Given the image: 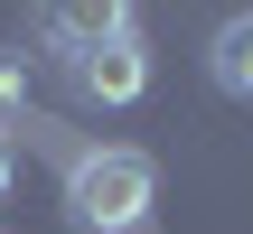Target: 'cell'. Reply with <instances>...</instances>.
<instances>
[{"instance_id":"cell-1","label":"cell","mask_w":253,"mask_h":234,"mask_svg":"<svg viewBox=\"0 0 253 234\" xmlns=\"http://www.w3.org/2000/svg\"><path fill=\"white\" fill-rule=\"evenodd\" d=\"M150 197H160V169H150L141 150H84V159L66 169V216L84 234H141Z\"/></svg>"},{"instance_id":"cell-2","label":"cell","mask_w":253,"mask_h":234,"mask_svg":"<svg viewBox=\"0 0 253 234\" xmlns=\"http://www.w3.org/2000/svg\"><path fill=\"white\" fill-rule=\"evenodd\" d=\"M66 66V94L75 103H141V84H150V47H141V28L131 38H94V47H75V56H56Z\"/></svg>"},{"instance_id":"cell-3","label":"cell","mask_w":253,"mask_h":234,"mask_svg":"<svg viewBox=\"0 0 253 234\" xmlns=\"http://www.w3.org/2000/svg\"><path fill=\"white\" fill-rule=\"evenodd\" d=\"M207 75H216V94L253 103V9H235V19L207 38Z\"/></svg>"},{"instance_id":"cell-4","label":"cell","mask_w":253,"mask_h":234,"mask_svg":"<svg viewBox=\"0 0 253 234\" xmlns=\"http://www.w3.org/2000/svg\"><path fill=\"white\" fill-rule=\"evenodd\" d=\"M19 84H28V75H19V56H9V66H0V113L19 103Z\"/></svg>"},{"instance_id":"cell-5","label":"cell","mask_w":253,"mask_h":234,"mask_svg":"<svg viewBox=\"0 0 253 234\" xmlns=\"http://www.w3.org/2000/svg\"><path fill=\"white\" fill-rule=\"evenodd\" d=\"M9 178H19V150H9V131H0V197H9Z\"/></svg>"}]
</instances>
